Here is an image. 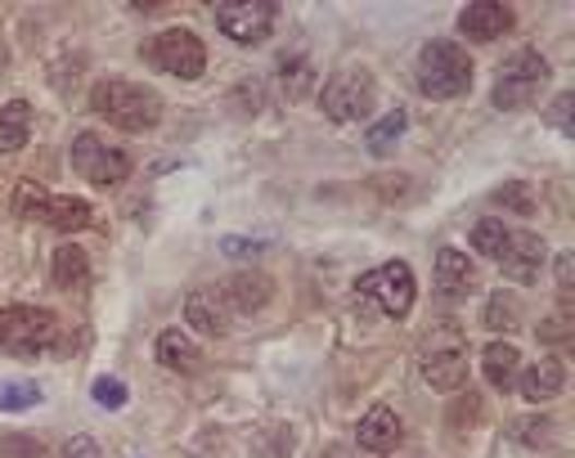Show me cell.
<instances>
[{
  "mask_svg": "<svg viewBox=\"0 0 575 458\" xmlns=\"http://www.w3.org/2000/svg\"><path fill=\"white\" fill-rule=\"evenodd\" d=\"M91 108H95V118H104L108 126H118V131H131V135L153 131L163 122V95L153 86H140V82H122V76L95 82Z\"/></svg>",
  "mask_w": 575,
  "mask_h": 458,
  "instance_id": "1",
  "label": "cell"
},
{
  "mask_svg": "<svg viewBox=\"0 0 575 458\" xmlns=\"http://www.w3.org/2000/svg\"><path fill=\"white\" fill-rule=\"evenodd\" d=\"M63 320L46 305H0V351L14 360H36L59 347Z\"/></svg>",
  "mask_w": 575,
  "mask_h": 458,
  "instance_id": "2",
  "label": "cell"
},
{
  "mask_svg": "<svg viewBox=\"0 0 575 458\" xmlns=\"http://www.w3.org/2000/svg\"><path fill=\"white\" fill-rule=\"evenodd\" d=\"M414 76H418V91L428 99H458V95L472 91V59L454 41H428L418 50Z\"/></svg>",
  "mask_w": 575,
  "mask_h": 458,
  "instance_id": "3",
  "label": "cell"
},
{
  "mask_svg": "<svg viewBox=\"0 0 575 458\" xmlns=\"http://www.w3.org/2000/svg\"><path fill=\"white\" fill-rule=\"evenodd\" d=\"M549 76H553V68H549V59H544L540 50H517V55L500 68V76H494L490 104L500 108V112L526 108V104H535V95L549 86Z\"/></svg>",
  "mask_w": 575,
  "mask_h": 458,
  "instance_id": "4",
  "label": "cell"
},
{
  "mask_svg": "<svg viewBox=\"0 0 575 458\" xmlns=\"http://www.w3.org/2000/svg\"><path fill=\"white\" fill-rule=\"evenodd\" d=\"M373 104H378V82L369 68H337L320 91V108L333 122H360L373 112Z\"/></svg>",
  "mask_w": 575,
  "mask_h": 458,
  "instance_id": "5",
  "label": "cell"
},
{
  "mask_svg": "<svg viewBox=\"0 0 575 458\" xmlns=\"http://www.w3.org/2000/svg\"><path fill=\"white\" fill-rule=\"evenodd\" d=\"M140 55L153 68L180 76V82H194V76H203V68H207V46L199 41V32H189V27H163L158 36H148Z\"/></svg>",
  "mask_w": 575,
  "mask_h": 458,
  "instance_id": "6",
  "label": "cell"
},
{
  "mask_svg": "<svg viewBox=\"0 0 575 458\" xmlns=\"http://www.w3.org/2000/svg\"><path fill=\"white\" fill-rule=\"evenodd\" d=\"M423 377L432 382V391H464V382H468V337L454 324L436 328L423 341Z\"/></svg>",
  "mask_w": 575,
  "mask_h": 458,
  "instance_id": "7",
  "label": "cell"
},
{
  "mask_svg": "<svg viewBox=\"0 0 575 458\" xmlns=\"http://www.w3.org/2000/svg\"><path fill=\"white\" fill-rule=\"evenodd\" d=\"M14 207H19V216L41 220V225L59 229V234H72V229H86V225H91V203H86V198L46 194V189H41V184H32V180L19 184Z\"/></svg>",
  "mask_w": 575,
  "mask_h": 458,
  "instance_id": "8",
  "label": "cell"
},
{
  "mask_svg": "<svg viewBox=\"0 0 575 458\" xmlns=\"http://www.w3.org/2000/svg\"><path fill=\"white\" fill-rule=\"evenodd\" d=\"M356 292L369 297L382 315H392V320H405L414 311V297H418V284H414V270L405 261H387V265H378V270L360 275L356 279Z\"/></svg>",
  "mask_w": 575,
  "mask_h": 458,
  "instance_id": "9",
  "label": "cell"
},
{
  "mask_svg": "<svg viewBox=\"0 0 575 458\" xmlns=\"http://www.w3.org/2000/svg\"><path fill=\"white\" fill-rule=\"evenodd\" d=\"M131 153L127 148H118V144H108V140H99L95 131H82L72 140V171L76 176H86L91 184H99V189H108V184H122L127 176H131Z\"/></svg>",
  "mask_w": 575,
  "mask_h": 458,
  "instance_id": "10",
  "label": "cell"
},
{
  "mask_svg": "<svg viewBox=\"0 0 575 458\" xmlns=\"http://www.w3.org/2000/svg\"><path fill=\"white\" fill-rule=\"evenodd\" d=\"M212 14H216V27L235 46H261L265 36L275 32L279 5H275V0H220Z\"/></svg>",
  "mask_w": 575,
  "mask_h": 458,
  "instance_id": "11",
  "label": "cell"
},
{
  "mask_svg": "<svg viewBox=\"0 0 575 458\" xmlns=\"http://www.w3.org/2000/svg\"><path fill=\"white\" fill-rule=\"evenodd\" d=\"M513 23H517V14L508 5H500V0H472V5L458 10V32L477 46L500 41L504 32H513Z\"/></svg>",
  "mask_w": 575,
  "mask_h": 458,
  "instance_id": "12",
  "label": "cell"
},
{
  "mask_svg": "<svg viewBox=\"0 0 575 458\" xmlns=\"http://www.w3.org/2000/svg\"><path fill=\"white\" fill-rule=\"evenodd\" d=\"M544 256H549V243L540 234H508V248H504L500 265H504V275L513 284H535L544 270Z\"/></svg>",
  "mask_w": 575,
  "mask_h": 458,
  "instance_id": "13",
  "label": "cell"
},
{
  "mask_svg": "<svg viewBox=\"0 0 575 458\" xmlns=\"http://www.w3.org/2000/svg\"><path fill=\"white\" fill-rule=\"evenodd\" d=\"M472 288H477L472 261L458 252V248H441L436 252V292L445 301H464V297H472Z\"/></svg>",
  "mask_w": 575,
  "mask_h": 458,
  "instance_id": "14",
  "label": "cell"
},
{
  "mask_svg": "<svg viewBox=\"0 0 575 458\" xmlns=\"http://www.w3.org/2000/svg\"><path fill=\"white\" fill-rule=\"evenodd\" d=\"M562 387H566V364H562L558 355H540V364H530L526 373H517V391H522L530 405L562 396Z\"/></svg>",
  "mask_w": 575,
  "mask_h": 458,
  "instance_id": "15",
  "label": "cell"
},
{
  "mask_svg": "<svg viewBox=\"0 0 575 458\" xmlns=\"http://www.w3.org/2000/svg\"><path fill=\"white\" fill-rule=\"evenodd\" d=\"M360 449H369V454H392L396 445H400V436H405V427H400V418H396V409H387V405H373L364 418H360Z\"/></svg>",
  "mask_w": 575,
  "mask_h": 458,
  "instance_id": "16",
  "label": "cell"
},
{
  "mask_svg": "<svg viewBox=\"0 0 575 458\" xmlns=\"http://www.w3.org/2000/svg\"><path fill=\"white\" fill-rule=\"evenodd\" d=\"M481 373L494 391H513L517 387V373H522V351L513 341H490L481 351Z\"/></svg>",
  "mask_w": 575,
  "mask_h": 458,
  "instance_id": "17",
  "label": "cell"
},
{
  "mask_svg": "<svg viewBox=\"0 0 575 458\" xmlns=\"http://www.w3.org/2000/svg\"><path fill=\"white\" fill-rule=\"evenodd\" d=\"M158 364L163 369H171V373H199L203 369V351H199V341L189 337V333H180V328H167V333H158Z\"/></svg>",
  "mask_w": 575,
  "mask_h": 458,
  "instance_id": "18",
  "label": "cell"
},
{
  "mask_svg": "<svg viewBox=\"0 0 575 458\" xmlns=\"http://www.w3.org/2000/svg\"><path fill=\"white\" fill-rule=\"evenodd\" d=\"M271 292H275V284L265 275H235L220 284V301H229V311H239V315L261 311V305L271 301Z\"/></svg>",
  "mask_w": 575,
  "mask_h": 458,
  "instance_id": "19",
  "label": "cell"
},
{
  "mask_svg": "<svg viewBox=\"0 0 575 458\" xmlns=\"http://www.w3.org/2000/svg\"><path fill=\"white\" fill-rule=\"evenodd\" d=\"M184 320L194 324V333H203V337H225L229 333V320L216 305V292H207V288H194L184 297Z\"/></svg>",
  "mask_w": 575,
  "mask_h": 458,
  "instance_id": "20",
  "label": "cell"
},
{
  "mask_svg": "<svg viewBox=\"0 0 575 458\" xmlns=\"http://www.w3.org/2000/svg\"><path fill=\"white\" fill-rule=\"evenodd\" d=\"M91 284V256H86V248H59L55 252V288H63V292H82Z\"/></svg>",
  "mask_w": 575,
  "mask_h": 458,
  "instance_id": "21",
  "label": "cell"
},
{
  "mask_svg": "<svg viewBox=\"0 0 575 458\" xmlns=\"http://www.w3.org/2000/svg\"><path fill=\"white\" fill-rule=\"evenodd\" d=\"M32 135V104L27 99H10L0 108V153H19Z\"/></svg>",
  "mask_w": 575,
  "mask_h": 458,
  "instance_id": "22",
  "label": "cell"
},
{
  "mask_svg": "<svg viewBox=\"0 0 575 458\" xmlns=\"http://www.w3.org/2000/svg\"><path fill=\"white\" fill-rule=\"evenodd\" d=\"M315 86H320V72L311 68V59H306V55H297V59H284V63H279V91H284V99H288V104L306 99Z\"/></svg>",
  "mask_w": 575,
  "mask_h": 458,
  "instance_id": "23",
  "label": "cell"
},
{
  "mask_svg": "<svg viewBox=\"0 0 575 458\" xmlns=\"http://www.w3.org/2000/svg\"><path fill=\"white\" fill-rule=\"evenodd\" d=\"M405 126H409L405 108H396V112H387L382 122H373V126H369V135H364V144H369L373 158H387V153H396V144H400Z\"/></svg>",
  "mask_w": 575,
  "mask_h": 458,
  "instance_id": "24",
  "label": "cell"
},
{
  "mask_svg": "<svg viewBox=\"0 0 575 458\" xmlns=\"http://www.w3.org/2000/svg\"><path fill=\"white\" fill-rule=\"evenodd\" d=\"M486 328L490 333H513L517 324H522V301L513 297V292H494L490 301H486Z\"/></svg>",
  "mask_w": 575,
  "mask_h": 458,
  "instance_id": "25",
  "label": "cell"
},
{
  "mask_svg": "<svg viewBox=\"0 0 575 458\" xmlns=\"http://www.w3.org/2000/svg\"><path fill=\"white\" fill-rule=\"evenodd\" d=\"M508 234H513V229H504V220L486 216V220H477V225H472V248H477L486 261H500V256H504V248H508Z\"/></svg>",
  "mask_w": 575,
  "mask_h": 458,
  "instance_id": "26",
  "label": "cell"
},
{
  "mask_svg": "<svg viewBox=\"0 0 575 458\" xmlns=\"http://www.w3.org/2000/svg\"><path fill=\"white\" fill-rule=\"evenodd\" d=\"M46 400V391L36 382H5L0 387V413H23V409H36Z\"/></svg>",
  "mask_w": 575,
  "mask_h": 458,
  "instance_id": "27",
  "label": "cell"
},
{
  "mask_svg": "<svg viewBox=\"0 0 575 458\" xmlns=\"http://www.w3.org/2000/svg\"><path fill=\"white\" fill-rule=\"evenodd\" d=\"M490 203H494V207H508V212H522V216L535 212V194H530V184H526V180H508V184H500V189L490 194Z\"/></svg>",
  "mask_w": 575,
  "mask_h": 458,
  "instance_id": "28",
  "label": "cell"
},
{
  "mask_svg": "<svg viewBox=\"0 0 575 458\" xmlns=\"http://www.w3.org/2000/svg\"><path fill=\"white\" fill-rule=\"evenodd\" d=\"M91 396H95V405H99V409H122V405L131 400L127 382H122V377H108V373H99V377H95Z\"/></svg>",
  "mask_w": 575,
  "mask_h": 458,
  "instance_id": "29",
  "label": "cell"
},
{
  "mask_svg": "<svg viewBox=\"0 0 575 458\" xmlns=\"http://www.w3.org/2000/svg\"><path fill=\"white\" fill-rule=\"evenodd\" d=\"M0 458H46V445L23 436V432H14V436L0 441Z\"/></svg>",
  "mask_w": 575,
  "mask_h": 458,
  "instance_id": "30",
  "label": "cell"
},
{
  "mask_svg": "<svg viewBox=\"0 0 575 458\" xmlns=\"http://www.w3.org/2000/svg\"><path fill=\"white\" fill-rule=\"evenodd\" d=\"M549 418H517V423H513V436L522 441V445H544L549 441Z\"/></svg>",
  "mask_w": 575,
  "mask_h": 458,
  "instance_id": "31",
  "label": "cell"
},
{
  "mask_svg": "<svg viewBox=\"0 0 575 458\" xmlns=\"http://www.w3.org/2000/svg\"><path fill=\"white\" fill-rule=\"evenodd\" d=\"M571 108H575V95H558L553 108H549V122H553L566 140H575V118H571Z\"/></svg>",
  "mask_w": 575,
  "mask_h": 458,
  "instance_id": "32",
  "label": "cell"
},
{
  "mask_svg": "<svg viewBox=\"0 0 575 458\" xmlns=\"http://www.w3.org/2000/svg\"><path fill=\"white\" fill-rule=\"evenodd\" d=\"M265 243H256V239H235V234H229V239H220V252L225 256H235V261H243V256H256Z\"/></svg>",
  "mask_w": 575,
  "mask_h": 458,
  "instance_id": "33",
  "label": "cell"
},
{
  "mask_svg": "<svg viewBox=\"0 0 575 458\" xmlns=\"http://www.w3.org/2000/svg\"><path fill=\"white\" fill-rule=\"evenodd\" d=\"M59 458H104V449L91 441V436H72L68 445H63V454Z\"/></svg>",
  "mask_w": 575,
  "mask_h": 458,
  "instance_id": "34",
  "label": "cell"
},
{
  "mask_svg": "<svg viewBox=\"0 0 575 458\" xmlns=\"http://www.w3.org/2000/svg\"><path fill=\"white\" fill-rule=\"evenodd\" d=\"M571 333V311H566V301H562V311L553 315V324H540V337L544 341H558V337H566Z\"/></svg>",
  "mask_w": 575,
  "mask_h": 458,
  "instance_id": "35",
  "label": "cell"
},
{
  "mask_svg": "<svg viewBox=\"0 0 575 458\" xmlns=\"http://www.w3.org/2000/svg\"><path fill=\"white\" fill-rule=\"evenodd\" d=\"M571 270H575V261H571V252H562L558 256V288H562V297L571 292Z\"/></svg>",
  "mask_w": 575,
  "mask_h": 458,
  "instance_id": "36",
  "label": "cell"
},
{
  "mask_svg": "<svg viewBox=\"0 0 575 458\" xmlns=\"http://www.w3.org/2000/svg\"><path fill=\"white\" fill-rule=\"evenodd\" d=\"M324 458H351V449H347V445H328Z\"/></svg>",
  "mask_w": 575,
  "mask_h": 458,
  "instance_id": "37",
  "label": "cell"
},
{
  "mask_svg": "<svg viewBox=\"0 0 575 458\" xmlns=\"http://www.w3.org/2000/svg\"><path fill=\"white\" fill-rule=\"evenodd\" d=\"M0 59H5V55H0Z\"/></svg>",
  "mask_w": 575,
  "mask_h": 458,
  "instance_id": "38",
  "label": "cell"
}]
</instances>
